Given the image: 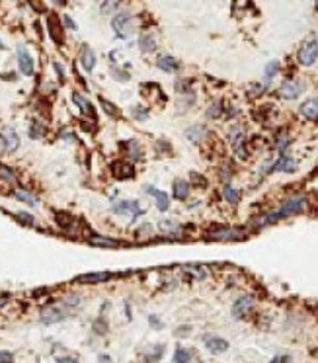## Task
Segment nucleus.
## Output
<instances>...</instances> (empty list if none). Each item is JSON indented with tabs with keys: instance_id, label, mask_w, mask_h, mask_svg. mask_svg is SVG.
<instances>
[{
	"instance_id": "obj_31",
	"label": "nucleus",
	"mask_w": 318,
	"mask_h": 363,
	"mask_svg": "<svg viewBox=\"0 0 318 363\" xmlns=\"http://www.w3.org/2000/svg\"><path fill=\"white\" fill-rule=\"evenodd\" d=\"M114 8H119V2H104V4H102V12H104V14L114 12Z\"/></svg>"
},
{
	"instance_id": "obj_1",
	"label": "nucleus",
	"mask_w": 318,
	"mask_h": 363,
	"mask_svg": "<svg viewBox=\"0 0 318 363\" xmlns=\"http://www.w3.org/2000/svg\"><path fill=\"white\" fill-rule=\"evenodd\" d=\"M303 207H305V198H303V196H293V198H289L287 202L283 203L278 211H272V213H266L264 217H260V219L256 221V225H270V223H276V221L283 219V217H289V215H293V213L303 211Z\"/></svg>"
},
{
	"instance_id": "obj_28",
	"label": "nucleus",
	"mask_w": 318,
	"mask_h": 363,
	"mask_svg": "<svg viewBox=\"0 0 318 363\" xmlns=\"http://www.w3.org/2000/svg\"><path fill=\"white\" fill-rule=\"evenodd\" d=\"M203 133H205V129H203V127H190V129L186 131V135H188V139H190V141H199Z\"/></svg>"
},
{
	"instance_id": "obj_4",
	"label": "nucleus",
	"mask_w": 318,
	"mask_h": 363,
	"mask_svg": "<svg viewBox=\"0 0 318 363\" xmlns=\"http://www.w3.org/2000/svg\"><path fill=\"white\" fill-rule=\"evenodd\" d=\"M114 30H116V34H118L119 38H127V36L133 32V18H131L129 14H125V12L118 14V16L114 18Z\"/></svg>"
},
{
	"instance_id": "obj_10",
	"label": "nucleus",
	"mask_w": 318,
	"mask_h": 363,
	"mask_svg": "<svg viewBox=\"0 0 318 363\" xmlns=\"http://www.w3.org/2000/svg\"><path fill=\"white\" fill-rule=\"evenodd\" d=\"M252 305H254V299L250 297V295H244V297H240L238 301L235 303V307H233V315L237 317V319H242L250 309H252Z\"/></svg>"
},
{
	"instance_id": "obj_5",
	"label": "nucleus",
	"mask_w": 318,
	"mask_h": 363,
	"mask_svg": "<svg viewBox=\"0 0 318 363\" xmlns=\"http://www.w3.org/2000/svg\"><path fill=\"white\" fill-rule=\"evenodd\" d=\"M207 237L215 241H240L246 237V233L242 229H219L215 233H209Z\"/></svg>"
},
{
	"instance_id": "obj_6",
	"label": "nucleus",
	"mask_w": 318,
	"mask_h": 363,
	"mask_svg": "<svg viewBox=\"0 0 318 363\" xmlns=\"http://www.w3.org/2000/svg\"><path fill=\"white\" fill-rule=\"evenodd\" d=\"M301 92H303V84L299 81H285L279 88V94L285 100H295L297 96H301Z\"/></svg>"
},
{
	"instance_id": "obj_2",
	"label": "nucleus",
	"mask_w": 318,
	"mask_h": 363,
	"mask_svg": "<svg viewBox=\"0 0 318 363\" xmlns=\"http://www.w3.org/2000/svg\"><path fill=\"white\" fill-rule=\"evenodd\" d=\"M317 57H318V43H317V40L305 41V43H303V47L299 49V55H297L299 63H301V65H305V67L313 65V63L317 61Z\"/></svg>"
},
{
	"instance_id": "obj_38",
	"label": "nucleus",
	"mask_w": 318,
	"mask_h": 363,
	"mask_svg": "<svg viewBox=\"0 0 318 363\" xmlns=\"http://www.w3.org/2000/svg\"><path fill=\"white\" fill-rule=\"evenodd\" d=\"M219 112H221V108H219V104H215V108L209 110V116H219Z\"/></svg>"
},
{
	"instance_id": "obj_14",
	"label": "nucleus",
	"mask_w": 318,
	"mask_h": 363,
	"mask_svg": "<svg viewBox=\"0 0 318 363\" xmlns=\"http://www.w3.org/2000/svg\"><path fill=\"white\" fill-rule=\"evenodd\" d=\"M110 278H112V274H110V272H98V274H86V276H80V278H77L75 282L77 283H100V282L110 280Z\"/></svg>"
},
{
	"instance_id": "obj_7",
	"label": "nucleus",
	"mask_w": 318,
	"mask_h": 363,
	"mask_svg": "<svg viewBox=\"0 0 318 363\" xmlns=\"http://www.w3.org/2000/svg\"><path fill=\"white\" fill-rule=\"evenodd\" d=\"M63 317H65V311H63L61 307H57V305H53V307H45V309L41 311V321H43L45 324L59 323Z\"/></svg>"
},
{
	"instance_id": "obj_42",
	"label": "nucleus",
	"mask_w": 318,
	"mask_h": 363,
	"mask_svg": "<svg viewBox=\"0 0 318 363\" xmlns=\"http://www.w3.org/2000/svg\"><path fill=\"white\" fill-rule=\"evenodd\" d=\"M4 303H6V299H0V307H2V305H4Z\"/></svg>"
},
{
	"instance_id": "obj_17",
	"label": "nucleus",
	"mask_w": 318,
	"mask_h": 363,
	"mask_svg": "<svg viewBox=\"0 0 318 363\" xmlns=\"http://www.w3.org/2000/svg\"><path fill=\"white\" fill-rule=\"evenodd\" d=\"M147 192H151L153 196H155V200H157V207H159L160 211H166L168 207H170V200H168V196L164 194V192H160L157 188H147Z\"/></svg>"
},
{
	"instance_id": "obj_8",
	"label": "nucleus",
	"mask_w": 318,
	"mask_h": 363,
	"mask_svg": "<svg viewBox=\"0 0 318 363\" xmlns=\"http://www.w3.org/2000/svg\"><path fill=\"white\" fill-rule=\"evenodd\" d=\"M18 65H20V71L24 75H28V77L34 75V61L24 47H18Z\"/></svg>"
},
{
	"instance_id": "obj_18",
	"label": "nucleus",
	"mask_w": 318,
	"mask_h": 363,
	"mask_svg": "<svg viewBox=\"0 0 318 363\" xmlns=\"http://www.w3.org/2000/svg\"><path fill=\"white\" fill-rule=\"evenodd\" d=\"M157 65H159V69L166 71V73H174V71L178 69V61H176L174 57H170V55H162V57H159Z\"/></svg>"
},
{
	"instance_id": "obj_36",
	"label": "nucleus",
	"mask_w": 318,
	"mask_h": 363,
	"mask_svg": "<svg viewBox=\"0 0 318 363\" xmlns=\"http://www.w3.org/2000/svg\"><path fill=\"white\" fill-rule=\"evenodd\" d=\"M57 363H79L77 358H57Z\"/></svg>"
},
{
	"instance_id": "obj_32",
	"label": "nucleus",
	"mask_w": 318,
	"mask_h": 363,
	"mask_svg": "<svg viewBox=\"0 0 318 363\" xmlns=\"http://www.w3.org/2000/svg\"><path fill=\"white\" fill-rule=\"evenodd\" d=\"M0 178H6L8 182H14V174L6 166H2V164H0Z\"/></svg>"
},
{
	"instance_id": "obj_29",
	"label": "nucleus",
	"mask_w": 318,
	"mask_h": 363,
	"mask_svg": "<svg viewBox=\"0 0 318 363\" xmlns=\"http://www.w3.org/2000/svg\"><path fill=\"white\" fill-rule=\"evenodd\" d=\"M278 67H279V65L276 63V61H272V63H270V65L266 67V75H264V81H266V84H268V82L274 79V75H276Z\"/></svg>"
},
{
	"instance_id": "obj_9",
	"label": "nucleus",
	"mask_w": 318,
	"mask_h": 363,
	"mask_svg": "<svg viewBox=\"0 0 318 363\" xmlns=\"http://www.w3.org/2000/svg\"><path fill=\"white\" fill-rule=\"evenodd\" d=\"M114 211L116 213H125V211H131V219L135 221L137 217H141L143 215V209L139 207V203L137 202H119V203H116L114 205Z\"/></svg>"
},
{
	"instance_id": "obj_11",
	"label": "nucleus",
	"mask_w": 318,
	"mask_h": 363,
	"mask_svg": "<svg viewBox=\"0 0 318 363\" xmlns=\"http://www.w3.org/2000/svg\"><path fill=\"white\" fill-rule=\"evenodd\" d=\"M205 346L213 354H221V352L229 350V342L223 338H217V336H205Z\"/></svg>"
},
{
	"instance_id": "obj_19",
	"label": "nucleus",
	"mask_w": 318,
	"mask_h": 363,
	"mask_svg": "<svg viewBox=\"0 0 318 363\" xmlns=\"http://www.w3.org/2000/svg\"><path fill=\"white\" fill-rule=\"evenodd\" d=\"M295 166H297V162L293 161L291 157H281L278 162H276V166H274V170H278V172H293L295 170Z\"/></svg>"
},
{
	"instance_id": "obj_22",
	"label": "nucleus",
	"mask_w": 318,
	"mask_h": 363,
	"mask_svg": "<svg viewBox=\"0 0 318 363\" xmlns=\"http://www.w3.org/2000/svg\"><path fill=\"white\" fill-rule=\"evenodd\" d=\"M223 196L227 198V202L229 203H238V200H240V194L233 188V186H231V184H227V186H225Z\"/></svg>"
},
{
	"instance_id": "obj_20",
	"label": "nucleus",
	"mask_w": 318,
	"mask_h": 363,
	"mask_svg": "<svg viewBox=\"0 0 318 363\" xmlns=\"http://www.w3.org/2000/svg\"><path fill=\"white\" fill-rule=\"evenodd\" d=\"M188 194H190V184L184 182V180H176V182H174V198L186 200Z\"/></svg>"
},
{
	"instance_id": "obj_15",
	"label": "nucleus",
	"mask_w": 318,
	"mask_h": 363,
	"mask_svg": "<svg viewBox=\"0 0 318 363\" xmlns=\"http://www.w3.org/2000/svg\"><path fill=\"white\" fill-rule=\"evenodd\" d=\"M80 61H82V67L90 73L96 65V57H94V51L90 47H82V53H80Z\"/></svg>"
},
{
	"instance_id": "obj_24",
	"label": "nucleus",
	"mask_w": 318,
	"mask_h": 363,
	"mask_svg": "<svg viewBox=\"0 0 318 363\" xmlns=\"http://www.w3.org/2000/svg\"><path fill=\"white\" fill-rule=\"evenodd\" d=\"M139 47L145 51V53H149V51H153L155 49V38L153 36H149V34H145L141 41H139Z\"/></svg>"
},
{
	"instance_id": "obj_27",
	"label": "nucleus",
	"mask_w": 318,
	"mask_h": 363,
	"mask_svg": "<svg viewBox=\"0 0 318 363\" xmlns=\"http://www.w3.org/2000/svg\"><path fill=\"white\" fill-rule=\"evenodd\" d=\"M174 363H190V352L178 348L176 354H174Z\"/></svg>"
},
{
	"instance_id": "obj_40",
	"label": "nucleus",
	"mask_w": 318,
	"mask_h": 363,
	"mask_svg": "<svg viewBox=\"0 0 318 363\" xmlns=\"http://www.w3.org/2000/svg\"><path fill=\"white\" fill-rule=\"evenodd\" d=\"M151 324H153L155 328H162V324L159 323V319H157V317H151Z\"/></svg>"
},
{
	"instance_id": "obj_26",
	"label": "nucleus",
	"mask_w": 318,
	"mask_h": 363,
	"mask_svg": "<svg viewBox=\"0 0 318 363\" xmlns=\"http://www.w3.org/2000/svg\"><path fill=\"white\" fill-rule=\"evenodd\" d=\"M16 198H18L20 202H24V203H28V205H32V207H34V205H38V200H36V198H34L32 194L24 192V190H18V192H16Z\"/></svg>"
},
{
	"instance_id": "obj_37",
	"label": "nucleus",
	"mask_w": 318,
	"mask_h": 363,
	"mask_svg": "<svg viewBox=\"0 0 318 363\" xmlns=\"http://www.w3.org/2000/svg\"><path fill=\"white\" fill-rule=\"evenodd\" d=\"M63 22L67 24V28H71V30H77V26H75V22H73V20H71L69 16H65V18H63Z\"/></svg>"
},
{
	"instance_id": "obj_13",
	"label": "nucleus",
	"mask_w": 318,
	"mask_h": 363,
	"mask_svg": "<svg viewBox=\"0 0 318 363\" xmlns=\"http://www.w3.org/2000/svg\"><path fill=\"white\" fill-rule=\"evenodd\" d=\"M301 114L307 120H318V100H307L301 104Z\"/></svg>"
},
{
	"instance_id": "obj_41",
	"label": "nucleus",
	"mask_w": 318,
	"mask_h": 363,
	"mask_svg": "<svg viewBox=\"0 0 318 363\" xmlns=\"http://www.w3.org/2000/svg\"><path fill=\"white\" fill-rule=\"evenodd\" d=\"M272 363H287V358H285V356H278Z\"/></svg>"
},
{
	"instance_id": "obj_12",
	"label": "nucleus",
	"mask_w": 318,
	"mask_h": 363,
	"mask_svg": "<svg viewBox=\"0 0 318 363\" xmlns=\"http://www.w3.org/2000/svg\"><path fill=\"white\" fill-rule=\"evenodd\" d=\"M112 170H114V176H116V178H119V180L133 178V176H135V168H133V166H129V164H125V162H114Z\"/></svg>"
},
{
	"instance_id": "obj_35",
	"label": "nucleus",
	"mask_w": 318,
	"mask_h": 363,
	"mask_svg": "<svg viewBox=\"0 0 318 363\" xmlns=\"http://www.w3.org/2000/svg\"><path fill=\"white\" fill-rule=\"evenodd\" d=\"M12 362V354L10 352H0V363H10Z\"/></svg>"
},
{
	"instance_id": "obj_23",
	"label": "nucleus",
	"mask_w": 318,
	"mask_h": 363,
	"mask_svg": "<svg viewBox=\"0 0 318 363\" xmlns=\"http://www.w3.org/2000/svg\"><path fill=\"white\" fill-rule=\"evenodd\" d=\"M184 272L194 274V278H199V280H203V278H207V276H209L207 268H203V266H186V268H184Z\"/></svg>"
},
{
	"instance_id": "obj_25",
	"label": "nucleus",
	"mask_w": 318,
	"mask_h": 363,
	"mask_svg": "<svg viewBox=\"0 0 318 363\" xmlns=\"http://www.w3.org/2000/svg\"><path fill=\"white\" fill-rule=\"evenodd\" d=\"M57 26H59V24H57V18L51 16V18H49V30H51V34H53V40L57 41V43H61V41H63V36H61V30H59Z\"/></svg>"
},
{
	"instance_id": "obj_39",
	"label": "nucleus",
	"mask_w": 318,
	"mask_h": 363,
	"mask_svg": "<svg viewBox=\"0 0 318 363\" xmlns=\"http://www.w3.org/2000/svg\"><path fill=\"white\" fill-rule=\"evenodd\" d=\"M133 114H137L141 120H145V118H147V112H145V110H139V108H137V110H133Z\"/></svg>"
},
{
	"instance_id": "obj_34",
	"label": "nucleus",
	"mask_w": 318,
	"mask_h": 363,
	"mask_svg": "<svg viewBox=\"0 0 318 363\" xmlns=\"http://www.w3.org/2000/svg\"><path fill=\"white\" fill-rule=\"evenodd\" d=\"M18 219H20L22 223H26V225H34V217L28 215V213H18Z\"/></svg>"
},
{
	"instance_id": "obj_33",
	"label": "nucleus",
	"mask_w": 318,
	"mask_h": 363,
	"mask_svg": "<svg viewBox=\"0 0 318 363\" xmlns=\"http://www.w3.org/2000/svg\"><path fill=\"white\" fill-rule=\"evenodd\" d=\"M129 147H131V151H129V155H131L133 159H139V157H141V153H139V145H137L135 141H131V143H129Z\"/></svg>"
},
{
	"instance_id": "obj_30",
	"label": "nucleus",
	"mask_w": 318,
	"mask_h": 363,
	"mask_svg": "<svg viewBox=\"0 0 318 363\" xmlns=\"http://www.w3.org/2000/svg\"><path fill=\"white\" fill-rule=\"evenodd\" d=\"M102 104H104V110H106L110 116H119V110H118V108H114V106H112V102H108V100H104V98H102Z\"/></svg>"
},
{
	"instance_id": "obj_21",
	"label": "nucleus",
	"mask_w": 318,
	"mask_h": 363,
	"mask_svg": "<svg viewBox=\"0 0 318 363\" xmlns=\"http://www.w3.org/2000/svg\"><path fill=\"white\" fill-rule=\"evenodd\" d=\"M90 242L94 244V246H106V248H114V246H119L121 242L114 241V239H108V237H100V235H94Z\"/></svg>"
},
{
	"instance_id": "obj_3",
	"label": "nucleus",
	"mask_w": 318,
	"mask_h": 363,
	"mask_svg": "<svg viewBox=\"0 0 318 363\" xmlns=\"http://www.w3.org/2000/svg\"><path fill=\"white\" fill-rule=\"evenodd\" d=\"M0 147L6 151V153H14L18 147H20V137L16 135L14 129L6 127L0 131Z\"/></svg>"
},
{
	"instance_id": "obj_16",
	"label": "nucleus",
	"mask_w": 318,
	"mask_h": 363,
	"mask_svg": "<svg viewBox=\"0 0 318 363\" xmlns=\"http://www.w3.org/2000/svg\"><path fill=\"white\" fill-rule=\"evenodd\" d=\"M73 102H75V104L79 106V108L82 110V112H84V114H88L90 118H96V112H94V108L90 106V102H88V100H86L84 96H80L79 92H75V94H73Z\"/></svg>"
}]
</instances>
